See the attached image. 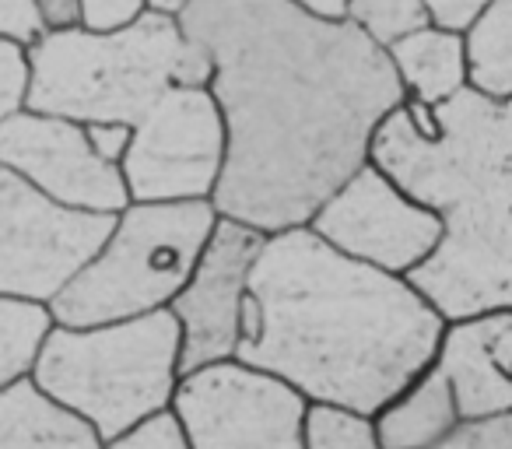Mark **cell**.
<instances>
[{"mask_svg": "<svg viewBox=\"0 0 512 449\" xmlns=\"http://www.w3.org/2000/svg\"><path fill=\"white\" fill-rule=\"evenodd\" d=\"M92 141V148L99 151L106 162H116L120 165L123 151H127V141H130V123H81Z\"/></svg>", "mask_w": 512, "mask_h": 449, "instance_id": "obj_27", "label": "cell"}, {"mask_svg": "<svg viewBox=\"0 0 512 449\" xmlns=\"http://www.w3.org/2000/svg\"><path fill=\"white\" fill-rule=\"evenodd\" d=\"M488 4L491 0H421V15L425 25L442 32H467Z\"/></svg>", "mask_w": 512, "mask_h": 449, "instance_id": "obj_26", "label": "cell"}, {"mask_svg": "<svg viewBox=\"0 0 512 449\" xmlns=\"http://www.w3.org/2000/svg\"><path fill=\"white\" fill-rule=\"evenodd\" d=\"M214 221L211 200H130L92 260L46 302L53 323L95 327L169 306Z\"/></svg>", "mask_w": 512, "mask_h": 449, "instance_id": "obj_6", "label": "cell"}, {"mask_svg": "<svg viewBox=\"0 0 512 449\" xmlns=\"http://www.w3.org/2000/svg\"><path fill=\"white\" fill-rule=\"evenodd\" d=\"M144 11L148 0H78V25L88 32H113L141 18Z\"/></svg>", "mask_w": 512, "mask_h": 449, "instance_id": "obj_24", "label": "cell"}, {"mask_svg": "<svg viewBox=\"0 0 512 449\" xmlns=\"http://www.w3.org/2000/svg\"><path fill=\"white\" fill-rule=\"evenodd\" d=\"M351 22H358L379 43H390L400 32L425 25V15L421 0H351Z\"/></svg>", "mask_w": 512, "mask_h": 449, "instance_id": "obj_20", "label": "cell"}, {"mask_svg": "<svg viewBox=\"0 0 512 449\" xmlns=\"http://www.w3.org/2000/svg\"><path fill=\"white\" fill-rule=\"evenodd\" d=\"M383 46L407 99L435 106V102L467 88L460 32H442L435 25H414V29L400 32Z\"/></svg>", "mask_w": 512, "mask_h": 449, "instance_id": "obj_16", "label": "cell"}, {"mask_svg": "<svg viewBox=\"0 0 512 449\" xmlns=\"http://www.w3.org/2000/svg\"><path fill=\"white\" fill-rule=\"evenodd\" d=\"M186 0H148L151 11H162V15H179Z\"/></svg>", "mask_w": 512, "mask_h": 449, "instance_id": "obj_30", "label": "cell"}, {"mask_svg": "<svg viewBox=\"0 0 512 449\" xmlns=\"http://www.w3.org/2000/svg\"><path fill=\"white\" fill-rule=\"evenodd\" d=\"M428 449H512V411L491 418L460 421Z\"/></svg>", "mask_w": 512, "mask_h": 449, "instance_id": "obj_21", "label": "cell"}, {"mask_svg": "<svg viewBox=\"0 0 512 449\" xmlns=\"http://www.w3.org/2000/svg\"><path fill=\"white\" fill-rule=\"evenodd\" d=\"M176 18L211 60L225 123L214 211L264 236L306 225L369 162L379 120L404 99L386 46L292 0H186Z\"/></svg>", "mask_w": 512, "mask_h": 449, "instance_id": "obj_1", "label": "cell"}, {"mask_svg": "<svg viewBox=\"0 0 512 449\" xmlns=\"http://www.w3.org/2000/svg\"><path fill=\"white\" fill-rule=\"evenodd\" d=\"M225 123L207 85H172L130 127L120 158L130 200H211Z\"/></svg>", "mask_w": 512, "mask_h": 449, "instance_id": "obj_8", "label": "cell"}, {"mask_svg": "<svg viewBox=\"0 0 512 449\" xmlns=\"http://www.w3.org/2000/svg\"><path fill=\"white\" fill-rule=\"evenodd\" d=\"M106 449H186V439H183V428H179L176 414L165 407V411L144 418L141 425H134L130 432L106 442Z\"/></svg>", "mask_w": 512, "mask_h": 449, "instance_id": "obj_22", "label": "cell"}, {"mask_svg": "<svg viewBox=\"0 0 512 449\" xmlns=\"http://www.w3.org/2000/svg\"><path fill=\"white\" fill-rule=\"evenodd\" d=\"M0 162L64 207L120 214L130 204L120 165L106 162L85 127L64 116L25 106L11 113L0 123Z\"/></svg>", "mask_w": 512, "mask_h": 449, "instance_id": "obj_12", "label": "cell"}, {"mask_svg": "<svg viewBox=\"0 0 512 449\" xmlns=\"http://www.w3.org/2000/svg\"><path fill=\"white\" fill-rule=\"evenodd\" d=\"M442 327L400 274L295 225L267 232L253 257L232 358L285 379L306 400L372 418L432 362Z\"/></svg>", "mask_w": 512, "mask_h": 449, "instance_id": "obj_2", "label": "cell"}, {"mask_svg": "<svg viewBox=\"0 0 512 449\" xmlns=\"http://www.w3.org/2000/svg\"><path fill=\"white\" fill-rule=\"evenodd\" d=\"M306 225L334 250L400 278L432 253L442 232L439 218L372 162L358 165Z\"/></svg>", "mask_w": 512, "mask_h": 449, "instance_id": "obj_10", "label": "cell"}, {"mask_svg": "<svg viewBox=\"0 0 512 449\" xmlns=\"http://www.w3.org/2000/svg\"><path fill=\"white\" fill-rule=\"evenodd\" d=\"M302 449H379L369 414L309 400L302 418Z\"/></svg>", "mask_w": 512, "mask_h": 449, "instance_id": "obj_19", "label": "cell"}, {"mask_svg": "<svg viewBox=\"0 0 512 449\" xmlns=\"http://www.w3.org/2000/svg\"><path fill=\"white\" fill-rule=\"evenodd\" d=\"M432 365L446 376L456 418L474 421L512 411V313H477L449 320Z\"/></svg>", "mask_w": 512, "mask_h": 449, "instance_id": "obj_13", "label": "cell"}, {"mask_svg": "<svg viewBox=\"0 0 512 449\" xmlns=\"http://www.w3.org/2000/svg\"><path fill=\"white\" fill-rule=\"evenodd\" d=\"M456 425L453 393L432 362L372 414L379 449H428Z\"/></svg>", "mask_w": 512, "mask_h": 449, "instance_id": "obj_15", "label": "cell"}, {"mask_svg": "<svg viewBox=\"0 0 512 449\" xmlns=\"http://www.w3.org/2000/svg\"><path fill=\"white\" fill-rule=\"evenodd\" d=\"M50 327L53 316L46 302L0 295V390L29 376Z\"/></svg>", "mask_w": 512, "mask_h": 449, "instance_id": "obj_18", "label": "cell"}, {"mask_svg": "<svg viewBox=\"0 0 512 449\" xmlns=\"http://www.w3.org/2000/svg\"><path fill=\"white\" fill-rule=\"evenodd\" d=\"M116 214L78 211L0 162V295L50 302L92 260Z\"/></svg>", "mask_w": 512, "mask_h": 449, "instance_id": "obj_9", "label": "cell"}, {"mask_svg": "<svg viewBox=\"0 0 512 449\" xmlns=\"http://www.w3.org/2000/svg\"><path fill=\"white\" fill-rule=\"evenodd\" d=\"M43 32L46 29L36 11V0H0V39L29 50Z\"/></svg>", "mask_w": 512, "mask_h": 449, "instance_id": "obj_25", "label": "cell"}, {"mask_svg": "<svg viewBox=\"0 0 512 449\" xmlns=\"http://www.w3.org/2000/svg\"><path fill=\"white\" fill-rule=\"evenodd\" d=\"M25 109L74 123H130L172 85H207L211 60L176 15L144 11L113 32H43L25 50Z\"/></svg>", "mask_w": 512, "mask_h": 449, "instance_id": "obj_4", "label": "cell"}, {"mask_svg": "<svg viewBox=\"0 0 512 449\" xmlns=\"http://www.w3.org/2000/svg\"><path fill=\"white\" fill-rule=\"evenodd\" d=\"M295 8L306 11L313 18H323V22H344L351 18V0H292Z\"/></svg>", "mask_w": 512, "mask_h": 449, "instance_id": "obj_29", "label": "cell"}, {"mask_svg": "<svg viewBox=\"0 0 512 449\" xmlns=\"http://www.w3.org/2000/svg\"><path fill=\"white\" fill-rule=\"evenodd\" d=\"M463 39L467 88L498 102H512V0H491Z\"/></svg>", "mask_w": 512, "mask_h": 449, "instance_id": "obj_17", "label": "cell"}, {"mask_svg": "<svg viewBox=\"0 0 512 449\" xmlns=\"http://www.w3.org/2000/svg\"><path fill=\"white\" fill-rule=\"evenodd\" d=\"M25 88H29V57H25V46L0 39V123L25 106Z\"/></svg>", "mask_w": 512, "mask_h": 449, "instance_id": "obj_23", "label": "cell"}, {"mask_svg": "<svg viewBox=\"0 0 512 449\" xmlns=\"http://www.w3.org/2000/svg\"><path fill=\"white\" fill-rule=\"evenodd\" d=\"M0 449H106V442L25 376L0 390Z\"/></svg>", "mask_w": 512, "mask_h": 449, "instance_id": "obj_14", "label": "cell"}, {"mask_svg": "<svg viewBox=\"0 0 512 449\" xmlns=\"http://www.w3.org/2000/svg\"><path fill=\"white\" fill-rule=\"evenodd\" d=\"M36 11L43 18L46 32L74 29L81 22L78 18V0H36Z\"/></svg>", "mask_w": 512, "mask_h": 449, "instance_id": "obj_28", "label": "cell"}, {"mask_svg": "<svg viewBox=\"0 0 512 449\" xmlns=\"http://www.w3.org/2000/svg\"><path fill=\"white\" fill-rule=\"evenodd\" d=\"M306 404L285 379L228 358L179 376L169 411L186 449H302Z\"/></svg>", "mask_w": 512, "mask_h": 449, "instance_id": "obj_7", "label": "cell"}, {"mask_svg": "<svg viewBox=\"0 0 512 449\" xmlns=\"http://www.w3.org/2000/svg\"><path fill=\"white\" fill-rule=\"evenodd\" d=\"M260 246L264 232L218 214L186 285L169 299L179 323V376L211 362H228L235 355L246 274Z\"/></svg>", "mask_w": 512, "mask_h": 449, "instance_id": "obj_11", "label": "cell"}, {"mask_svg": "<svg viewBox=\"0 0 512 449\" xmlns=\"http://www.w3.org/2000/svg\"><path fill=\"white\" fill-rule=\"evenodd\" d=\"M369 162L442 225L407 285L446 323L512 309V102L474 88L435 106L404 95L379 120Z\"/></svg>", "mask_w": 512, "mask_h": 449, "instance_id": "obj_3", "label": "cell"}, {"mask_svg": "<svg viewBox=\"0 0 512 449\" xmlns=\"http://www.w3.org/2000/svg\"><path fill=\"white\" fill-rule=\"evenodd\" d=\"M179 323L169 306L95 327L53 323L29 379L81 414L102 442L165 411L176 390Z\"/></svg>", "mask_w": 512, "mask_h": 449, "instance_id": "obj_5", "label": "cell"}]
</instances>
